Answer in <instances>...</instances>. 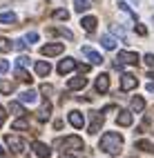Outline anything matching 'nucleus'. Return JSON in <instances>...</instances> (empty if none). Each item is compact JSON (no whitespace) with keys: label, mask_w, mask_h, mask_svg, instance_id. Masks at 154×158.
I'll return each mask as SVG.
<instances>
[{"label":"nucleus","mask_w":154,"mask_h":158,"mask_svg":"<svg viewBox=\"0 0 154 158\" xmlns=\"http://www.w3.org/2000/svg\"><path fill=\"white\" fill-rule=\"evenodd\" d=\"M123 147V136L116 131H107L101 136V149L105 154H118Z\"/></svg>","instance_id":"nucleus-1"},{"label":"nucleus","mask_w":154,"mask_h":158,"mask_svg":"<svg viewBox=\"0 0 154 158\" xmlns=\"http://www.w3.org/2000/svg\"><path fill=\"white\" fill-rule=\"evenodd\" d=\"M34 154L38 156V158H49L51 156V149H49V147L47 145H43V143H34Z\"/></svg>","instance_id":"nucleus-10"},{"label":"nucleus","mask_w":154,"mask_h":158,"mask_svg":"<svg viewBox=\"0 0 154 158\" xmlns=\"http://www.w3.org/2000/svg\"><path fill=\"white\" fill-rule=\"evenodd\" d=\"M20 100H23V102H29V105H34V102L38 100V94H36L34 89H27V91L20 94Z\"/></svg>","instance_id":"nucleus-15"},{"label":"nucleus","mask_w":154,"mask_h":158,"mask_svg":"<svg viewBox=\"0 0 154 158\" xmlns=\"http://www.w3.org/2000/svg\"><path fill=\"white\" fill-rule=\"evenodd\" d=\"M63 145L67 147V149H76V152H80V149H83V138H78V136H67Z\"/></svg>","instance_id":"nucleus-6"},{"label":"nucleus","mask_w":154,"mask_h":158,"mask_svg":"<svg viewBox=\"0 0 154 158\" xmlns=\"http://www.w3.org/2000/svg\"><path fill=\"white\" fill-rule=\"evenodd\" d=\"M101 125H103V116L94 111V120H92V125H89V134H98Z\"/></svg>","instance_id":"nucleus-19"},{"label":"nucleus","mask_w":154,"mask_h":158,"mask_svg":"<svg viewBox=\"0 0 154 158\" xmlns=\"http://www.w3.org/2000/svg\"><path fill=\"white\" fill-rule=\"evenodd\" d=\"M49 116H51V105H49V102H45L43 107L36 111V118H38V120H47Z\"/></svg>","instance_id":"nucleus-16"},{"label":"nucleus","mask_w":154,"mask_h":158,"mask_svg":"<svg viewBox=\"0 0 154 158\" xmlns=\"http://www.w3.org/2000/svg\"><path fill=\"white\" fill-rule=\"evenodd\" d=\"M5 71H9V62L7 60H0V73H5Z\"/></svg>","instance_id":"nucleus-37"},{"label":"nucleus","mask_w":154,"mask_h":158,"mask_svg":"<svg viewBox=\"0 0 154 158\" xmlns=\"http://www.w3.org/2000/svg\"><path fill=\"white\" fill-rule=\"evenodd\" d=\"M101 45L112 51V49H116V40L112 38V36H103V38H101Z\"/></svg>","instance_id":"nucleus-21"},{"label":"nucleus","mask_w":154,"mask_h":158,"mask_svg":"<svg viewBox=\"0 0 154 158\" xmlns=\"http://www.w3.org/2000/svg\"><path fill=\"white\" fill-rule=\"evenodd\" d=\"M18 67H23V69L29 67V58H27V56H20V58H18Z\"/></svg>","instance_id":"nucleus-34"},{"label":"nucleus","mask_w":154,"mask_h":158,"mask_svg":"<svg viewBox=\"0 0 154 158\" xmlns=\"http://www.w3.org/2000/svg\"><path fill=\"white\" fill-rule=\"evenodd\" d=\"M38 40V34L36 31H32V34H27V43H36Z\"/></svg>","instance_id":"nucleus-36"},{"label":"nucleus","mask_w":154,"mask_h":158,"mask_svg":"<svg viewBox=\"0 0 154 158\" xmlns=\"http://www.w3.org/2000/svg\"><path fill=\"white\" fill-rule=\"evenodd\" d=\"M69 123H71V127L83 129V125H85V116L80 114V111H69Z\"/></svg>","instance_id":"nucleus-8"},{"label":"nucleus","mask_w":154,"mask_h":158,"mask_svg":"<svg viewBox=\"0 0 154 158\" xmlns=\"http://www.w3.org/2000/svg\"><path fill=\"white\" fill-rule=\"evenodd\" d=\"M54 18H58V20H67L69 14L65 11V9H58V11H54Z\"/></svg>","instance_id":"nucleus-30"},{"label":"nucleus","mask_w":154,"mask_h":158,"mask_svg":"<svg viewBox=\"0 0 154 158\" xmlns=\"http://www.w3.org/2000/svg\"><path fill=\"white\" fill-rule=\"evenodd\" d=\"M80 51H83V56H87V58H89L92 65H101V62H103V56L98 54V51H94L92 47H80Z\"/></svg>","instance_id":"nucleus-5"},{"label":"nucleus","mask_w":154,"mask_h":158,"mask_svg":"<svg viewBox=\"0 0 154 158\" xmlns=\"http://www.w3.org/2000/svg\"><path fill=\"white\" fill-rule=\"evenodd\" d=\"M71 69H76V60H74V58H65V60L58 62V73H63V76H65V73H69Z\"/></svg>","instance_id":"nucleus-7"},{"label":"nucleus","mask_w":154,"mask_h":158,"mask_svg":"<svg viewBox=\"0 0 154 158\" xmlns=\"http://www.w3.org/2000/svg\"><path fill=\"white\" fill-rule=\"evenodd\" d=\"M107 89H109V76H107V73H101V76L96 78V91L105 94Z\"/></svg>","instance_id":"nucleus-11"},{"label":"nucleus","mask_w":154,"mask_h":158,"mask_svg":"<svg viewBox=\"0 0 154 158\" xmlns=\"http://www.w3.org/2000/svg\"><path fill=\"white\" fill-rule=\"evenodd\" d=\"M92 7V2L89 0H74V9L78 14H83V11H87V9Z\"/></svg>","instance_id":"nucleus-20"},{"label":"nucleus","mask_w":154,"mask_h":158,"mask_svg":"<svg viewBox=\"0 0 154 158\" xmlns=\"http://www.w3.org/2000/svg\"><path fill=\"white\" fill-rule=\"evenodd\" d=\"M5 118H7V111L0 107V127H2V123H5Z\"/></svg>","instance_id":"nucleus-38"},{"label":"nucleus","mask_w":154,"mask_h":158,"mask_svg":"<svg viewBox=\"0 0 154 158\" xmlns=\"http://www.w3.org/2000/svg\"><path fill=\"white\" fill-rule=\"evenodd\" d=\"M0 156H7V149H5L2 145H0Z\"/></svg>","instance_id":"nucleus-41"},{"label":"nucleus","mask_w":154,"mask_h":158,"mask_svg":"<svg viewBox=\"0 0 154 158\" xmlns=\"http://www.w3.org/2000/svg\"><path fill=\"white\" fill-rule=\"evenodd\" d=\"M11 127H14V129H29V123L23 118V116H18V120H14Z\"/></svg>","instance_id":"nucleus-26"},{"label":"nucleus","mask_w":154,"mask_h":158,"mask_svg":"<svg viewBox=\"0 0 154 158\" xmlns=\"http://www.w3.org/2000/svg\"><path fill=\"white\" fill-rule=\"evenodd\" d=\"M60 158H76V156H71V154H63Z\"/></svg>","instance_id":"nucleus-42"},{"label":"nucleus","mask_w":154,"mask_h":158,"mask_svg":"<svg viewBox=\"0 0 154 158\" xmlns=\"http://www.w3.org/2000/svg\"><path fill=\"white\" fill-rule=\"evenodd\" d=\"M118 60H121V65H136L139 54H134V51H118Z\"/></svg>","instance_id":"nucleus-4"},{"label":"nucleus","mask_w":154,"mask_h":158,"mask_svg":"<svg viewBox=\"0 0 154 158\" xmlns=\"http://www.w3.org/2000/svg\"><path fill=\"white\" fill-rule=\"evenodd\" d=\"M143 60H145V65H148L150 69H154V54H148V56L143 58Z\"/></svg>","instance_id":"nucleus-32"},{"label":"nucleus","mask_w":154,"mask_h":158,"mask_svg":"<svg viewBox=\"0 0 154 158\" xmlns=\"http://www.w3.org/2000/svg\"><path fill=\"white\" fill-rule=\"evenodd\" d=\"M51 91H54V89H51L49 85H43V87H40V94H43L45 98H49V94H51Z\"/></svg>","instance_id":"nucleus-35"},{"label":"nucleus","mask_w":154,"mask_h":158,"mask_svg":"<svg viewBox=\"0 0 154 158\" xmlns=\"http://www.w3.org/2000/svg\"><path fill=\"white\" fill-rule=\"evenodd\" d=\"M11 91H14V82L0 80V94H11Z\"/></svg>","instance_id":"nucleus-25"},{"label":"nucleus","mask_w":154,"mask_h":158,"mask_svg":"<svg viewBox=\"0 0 154 158\" xmlns=\"http://www.w3.org/2000/svg\"><path fill=\"white\" fill-rule=\"evenodd\" d=\"M76 67H78L80 73H87V71H89V65H76Z\"/></svg>","instance_id":"nucleus-39"},{"label":"nucleus","mask_w":154,"mask_h":158,"mask_svg":"<svg viewBox=\"0 0 154 158\" xmlns=\"http://www.w3.org/2000/svg\"><path fill=\"white\" fill-rule=\"evenodd\" d=\"M14 49H18V51H25V47H27V43H25V40H16V43L11 45Z\"/></svg>","instance_id":"nucleus-31"},{"label":"nucleus","mask_w":154,"mask_h":158,"mask_svg":"<svg viewBox=\"0 0 154 158\" xmlns=\"http://www.w3.org/2000/svg\"><path fill=\"white\" fill-rule=\"evenodd\" d=\"M130 109L132 111H143V109H145V100H143L141 96H136V98H132V102H130Z\"/></svg>","instance_id":"nucleus-17"},{"label":"nucleus","mask_w":154,"mask_h":158,"mask_svg":"<svg viewBox=\"0 0 154 158\" xmlns=\"http://www.w3.org/2000/svg\"><path fill=\"white\" fill-rule=\"evenodd\" d=\"M7 145H9V149H14L16 154H20V152L25 149V145H23V140H20L18 136H11V134L7 136Z\"/></svg>","instance_id":"nucleus-9"},{"label":"nucleus","mask_w":154,"mask_h":158,"mask_svg":"<svg viewBox=\"0 0 154 158\" xmlns=\"http://www.w3.org/2000/svg\"><path fill=\"white\" fill-rule=\"evenodd\" d=\"M134 27H136V34H139V36H148V29H145V25H139V23H136Z\"/></svg>","instance_id":"nucleus-33"},{"label":"nucleus","mask_w":154,"mask_h":158,"mask_svg":"<svg viewBox=\"0 0 154 158\" xmlns=\"http://www.w3.org/2000/svg\"><path fill=\"white\" fill-rule=\"evenodd\" d=\"M85 85H87V78H83V73H80V76H76V78H71V80H69V85H67V87L74 91V89H83Z\"/></svg>","instance_id":"nucleus-14"},{"label":"nucleus","mask_w":154,"mask_h":158,"mask_svg":"<svg viewBox=\"0 0 154 158\" xmlns=\"http://www.w3.org/2000/svg\"><path fill=\"white\" fill-rule=\"evenodd\" d=\"M36 73H38L40 78L49 76V73H51V65H49V62H45V60H38V62H36Z\"/></svg>","instance_id":"nucleus-12"},{"label":"nucleus","mask_w":154,"mask_h":158,"mask_svg":"<svg viewBox=\"0 0 154 158\" xmlns=\"http://www.w3.org/2000/svg\"><path fill=\"white\" fill-rule=\"evenodd\" d=\"M0 23H2V25H9V23H16V14H14V11H5L2 16H0Z\"/></svg>","instance_id":"nucleus-23"},{"label":"nucleus","mask_w":154,"mask_h":158,"mask_svg":"<svg viewBox=\"0 0 154 158\" xmlns=\"http://www.w3.org/2000/svg\"><path fill=\"white\" fill-rule=\"evenodd\" d=\"M65 51V45L63 43H49V45H43L40 47V54L43 56H58Z\"/></svg>","instance_id":"nucleus-2"},{"label":"nucleus","mask_w":154,"mask_h":158,"mask_svg":"<svg viewBox=\"0 0 154 158\" xmlns=\"http://www.w3.org/2000/svg\"><path fill=\"white\" fill-rule=\"evenodd\" d=\"M118 9H121V11H125V14H130V16H132V20H134V23H136V14L132 11V9H130V7H127L125 2H118Z\"/></svg>","instance_id":"nucleus-29"},{"label":"nucleus","mask_w":154,"mask_h":158,"mask_svg":"<svg viewBox=\"0 0 154 158\" xmlns=\"http://www.w3.org/2000/svg\"><path fill=\"white\" fill-rule=\"evenodd\" d=\"M148 91H150V94H154V80H152L150 85H148Z\"/></svg>","instance_id":"nucleus-40"},{"label":"nucleus","mask_w":154,"mask_h":158,"mask_svg":"<svg viewBox=\"0 0 154 158\" xmlns=\"http://www.w3.org/2000/svg\"><path fill=\"white\" fill-rule=\"evenodd\" d=\"M9 111H11L14 116H25V109H23L20 102H11V105H9Z\"/></svg>","instance_id":"nucleus-24"},{"label":"nucleus","mask_w":154,"mask_h":158,"mask_svg":"<svg viewBox=\"0 0 154 158\" xmlns=\"http://www.w3.org/2000/svg\"><path fill=\"white\" fill-rule=\"evenodd\" d=\"M150 78H152V80H154V71H152V73H150Z\"/></svg>","instance_id":"nucleus-43"},{"label":"nucleus","mask_w":154,"mask_h":158,"mask_svg":"<svg viewBox=\"0 0 154 158\" xmlns=\"http://www.w3.org/2000/svg\"><path fill=\"white\" fill-rule=\"evenodd\" d=\"M80 25H83V29H85V31H94V29H96V25H98V20H96V18H92V16H87V18L80 20Z\"/></svg>","instance_id":"nucleus-18"},{"label":"nucleus","mask_w":154,"mask_h":158,"mask_svg":"<svg viewBox=\"0 0 154 158\" xmlns=\"http://www.w3.org/2000/svg\"><path fill=\"white\" fill-rule=\"evenodd\" d=\"M132 2H134V5H139V0H132Z\"/></svg>","instance_id":"nucleus-44"},{"label":"nucleus","mask_w":154,"mask_h":158,"mask_svg":"<svg viewBox=\"0 0 154 158\" xmlns=\"http://www.w3.org/2000/svg\"><path fill=\"white\" fill-rule=\"evenodd\" d=\"M116 123L121 125V127H130V125H132V111H118Z\"/></svg>","instance_id":"nucleus-13"},{"label":"nucleus","mask_w":154,"mask_h":158,"mask_svg":"<svg viewBox=\"0 0 154 158\" xmlns=\"http://www.w3.org/2000/svg\"><path fill=\"white\" fill-rule=\"evenodd\" d=\"M136 85H139V80H136V76H132V73H125V76L121 78V89H123V91L136 89Z\"/></svg>","instance_id":"nucleus-3"},{"label":"nucleus","mask_w":154,"mask_h":158,"mask_svg":"<svg viewBox=\"0 0 154 158\" xmlns=\"http://www.w3.org/2000/svg\"><path fill=\"white\" fill-rule=\"evenodd\" d=\"M16 76L18 80H23V82H32V78H29V73L23 69V67H16Z\"/></svg>","instance_id":"nucleus-27"},{"label":"nucleus","mask_w":154,"mask_h":158,"mask_svg":"<svg viewBox=\"0 0 154 158\" xmlns=\"http://www.w3.org/2000/svg\"><path fill=\"white\" fill-rule=\"evenodd\" d=\"M0 51L7 54V51H11V43H9L7 38H0Z\"/></svg>","instance_id":"nucleus-28"},{"label":"nucleus","mask_w":154,"mask_h":158,"mask_svg":"<svg viewBox=\"0 0 154 158\" xmlns=\"http://www.w3.org/2000/svg\"><path fill=\"white\" fill-rule=\"evenodd\" d=\"M136 149H141V152H154V143H150V140H139V143H136Z\"/></svg>","instance_id":"nucleus-22"}]
</instances>
